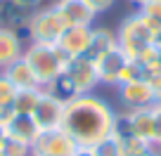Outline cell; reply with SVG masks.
<instances>
[{"mask_svg":"<svg viewBox=\"0 0 161 156\" xmlns=\"http://www.w3.org/2000/svg\"><path fill=\"white\" fill-rule=\"evenodd\" d=\"M0 156H3V154H0Z\"/></svg>","mask_w":161,"mask_h":156,"instance_id":"34","label":"cell"},{"mask_svg":"<svg viewBox=\"0 0 161 156\" xmlns=\"http://www.w3.org/2000/svg\"><path fill=\"white\" fill-rule=\"evenodd\" d=\"M33 121L36 126L40 128V132L45 130H57L62 128V118H64V104L59 100H55L52 95H47L43 88H40V97L36 102V109H33Z\"/></svg>","mask_w":161,"mask_h":156,"instance_id":"7","label":"cell"},{"mask_svg":"<svg viewBox=\"0 0 161 156\" xmlns=\"http://www.w3.org/2000/svg\"><path fill=\"white\" fill-rule=\"evenodd\" d=\"M152 144L161 147V104L152 106Z\"/></svg>","mask_w":161,"mask_h":156,"instance_id":"23","label":"cell"},{"mask_svg":"<svg viewBox=\"0 0 161 156\" xmlns=\"http://www.w3.org/2000/svg\"><path fill=\"white\" fill-rule=\"evenodd\" d=\"M43 90L47 92V95H52L55 100H59L62 104H66V102H71V100H76V97L80 95L78 90H76V85H74V81H71L69 76L62 71L57 78H52L50 83H47Z\"/></svg>","mask_w":161,"mask_h":156,"instance_id":"17","label":"cell"},{"mask_svg":"<svg viewBox=\"0 0 161 156\" xmlns=\"http://www.w3.org/2000/svg\"><path fill=\"white\" fill-rule=\"evenodd\" d=\"M14 97H17V88L5 78V73H0V123H10L14 111Z\"/></svg>","mask_w":161,"mask_h":156,"instance_id":"18","label":"cell"},{"mask_svg":"<svg viewBox=\"0 0 161 156\" xmlns=\"http://www.w3.org/2000/svg\"><path fill=\"white\" fill-rule=\"evenodd\" d=\"M140 12L147 14V17H152V19H156V21H161V0H149V3H145V5L140 7Z\"/></svg>","mask_w":161,"mask_h":156,"instance_id":"24","label":"cell"},{"mask_svg":"<svg viewBox=\"0 0 161 156\" xmlns=\"http://www.w3.org/2000/svg\"><path fill=\"white\" fill-rule=\"evenodd\" d=\"M24 43L17 38V33L12 29L0 26V69H7L10 64L19 62L24 57Z\"/></svg>","mask_w":161,"mask_h":156,"instance_id":"13","label":"cell"},{"mask_svg":"<svg viewBox=\"0 0 161 156\" xmlns=\"http://www.w3.org/2000/svg\"><path fill=\"white\" fill-rule=\"evenodd\" d=\"M29 29H31V40L33 43L57 45L59 38L64 35V31L69 29V24H66V19L62 17V12L55 5H47V7L31 12Z\"/></svg>","mask_w":161,"mask_h":156,"instance_id":"4","label":"cell"},{"mask_svg":"<svg viewBox=\"0 0 161 156\" xmlns=\"http://www.w3.org/2000/svg\"><path fill=\"white\" fill-rule=\"evenodd\" d=\"M76 156H92V154H90V149H86V147H80V149L76 151Z\"/></svg>","mask_w":161,"mask_h":156,"instance_id":"28","label":"cell"},{"mask_svg":"<svg viewBox=\"0 0 161 156\" xmlns=\"http://www.w3.org/2000/svg\"><path fill=\"white\" fill-rule=\"evenodd\" d=\"M156 156H161V147H156Z\"/></svg>","mask_w":161,"mask_h":156,"instance_id":"33","label":"cell"},{"mask_svg":"<svg viewBox=\"0 0 161 156\" xmlns=\"http://www.w3.org/2000/svg\"><path fill=\"white\" fill-rule=\"evenodd\" d=\"M0 154L3 156H33L31 154V147L26 144V142H19V140H14V137H10V135L0 142Z\"/></svg>","mask_w":161,"mask_h":156,"instance_id":"22","label":"cell"},{"mask_svg":"<svg viewBox=\"0 0 161 156\" xmlns=\"http://www.w3.org/2000/svg\"><path fill=\"white\" fill-rule=\"evenodd\" d=\"M38 97H40V88H36V90H17L14 111L17 114H33Z\"/></svg>","mask_w":161,"mask_h":156,"instance_id":"20","label":"cell"},{"mask_svg":"<svg viewBox=\"0 0 161 156\" xmlns=\"http://www.w3.org/2000/svg\"><path fill=\"white\" fill-rule=\"evenodd\" d=\"M116 121V111L95 92L78 95L76 100L64 104L62 128L78 142V147H95L97 142L111 137Z\"/></svg>","mask_w":161,"mask_h":156,"instance_id":"1","label":"cell"},{"mask_svg":"<svg viewBox=\"0 0 161 156\" xmlns=\"http://www.w3.org/2000/svg\"><path fill=\"white\" fill-rule=\"evenodd\" d=\"M137 156H156V147H154V144H149L145 151H140Z\"/></svg>","mask_w":161,"mask_h":156,"instance_id":"27","label":"cell"},{"mask_svg":"<svg viewBox=\"0 0 161 156\" xmlns=\"http://www.w3.org/2000/svg\"><path fill=\"white\" fill-rule=\"evenodd\" d=\"M19 5H24L26 10H31V12H36V10H40V5L45 3V0H17Z\"/></svg>","mask_w":161,"mask_h":156,"instance_id":"26","label":"cell"},{"mask_svg":"<svg viewBox=\"0 0 161 156\" xmlns=\"http://www.w3.org/2000/svg\"><path fill=\"white\" fill-rule=\"evenodd\" d=\"M130 3H133V5H137V7H142L145 3H149V0H130Z\"/></svg>","mask_w":161,"mask_h":156,"instance_id":"30","label":"cell"},{"mask_svg":"<svg viewBox=\"0 0 161 156\" xmlns=\"http://www.w3.org/2000/svg\"><path fill=\"white\" fill-rule=\"evenodd\" d=\"M78 149H80L78 142L64 128L40 132L38 140L31 144V154L33 156H76Z\"/></svg>","mask_w":161,"mask_h":156,"instance_id":"5","label":"cell"},{"mask_svg":"<svg viewBox=\"0 0 161 156\" xmlns=\"http://www.w3.org/2000/svg\"><path fill=\"white\" fill-rule=\"evenodd\" d=\"M130 121H133V128H135V135L152 144V109L130 111Z\"/></svg>","mask_w":161,"mask_h":156,"instance_id":"19","label":"cell"},{"mask_svg":"<svg viewBox=\"0 0 161 156\" xmlns=\"http://www.w3.org/2000/svg\"><path fill=\"white\" fill-rule=\"evenodd\" d=\"M55 7L62 12L69 26H92L97 19V12L88 0H57Z\"/></svg>","mask_w":161,"mask_h":156,"instance_id":"10","label":"cell"},{"mask_svg":"<svg viewBox=\"0 0 161 156\" xmlns=\"http://www.w3.org/2000/svg\"><path fill=\"white\" fill-rule=\"evenodd\" d=\"M90 31H92V26H69L64 31V35L57 43V47L66 55V59L86 55L88 43H90Z\"/></svg>","mask_w":161,"mask_h":156,"instance_id":"11","label":"cell"},{"mask_svg":"<svg viewBox=\"0 0 161 156\" xmlns=\"http://www.w3.org/2000/svg\"><path fill=\"white\" fill-rule=\"evenodd\" d=\"M114 47H119V40H116V33L111 29H104V26H92L90 31V43H88V50L83 57H88L90 62H100L107 52H111Z\"/></svg>","mask_w":161,"mask_h":156,"instance_id":"12","label":"cell"},{"mask_svg":"<svg viewBox=\"0 0 161 156\" xmlns=\"http://www.w3.org/2000/svg\"><path fill=\"white\" fill-rule=\"evenodd\" d=\"M24 62L31 66L36 78L40 81V88H45L52 78L64 71L66 66V55L57 45H45V43H29L24 47Z\"/></svg>","mask_w":161,"mask_h":156,"instance_id":"2","label":"cell"},{"mask_svg":"<svg viewBox=\"0 0 161 156\" xmlns=\"http://www.w3.org/2000/svg\"><path fill=\"white\" fill-rule=\"evenodd\" d=\"M128 62H130V57L121 47H114L111 52H107L100 62H95L100 83H104V85H119V78H121V73H123Z\"/></svg>","mask_w":161,"mask_h":156,"instance_id":"9","label":"cell"},{"mask_svg":"<svg viewBox=\"0 0 161 156\" xmlns=\"http://www.w3.org/2000/svg\"><path fill=\"white\" fill-rule=\"evenodd\" d=\"M119 97L126 106V111L135 109H152L156 104V92L147 81H133L119 85Z\"/></svg>","mask_w":161,"mask_h":156,"instance_id":"8","label":"cell"},{"mask_svg":"<svg viewBox=\"0 0 161 156\" xmlns=\"http://www.w3.org/2000/svg\"><path fill=\"white\" fill-rule=\"evenodd\" d=\"M5 128H7V135L10 137H14V140H19V142H26L29 147L33 144V142L38 140V135H40V128L36 126L31 114H14L12 121L7 123Z\"/></svg>","mask_w":161,"mask_h":156,"instance_id":"14","label":"cell"},{"mask_svg":"<svg viewBox=\"0 0 161 156\" xmlns=\"http://www.w3.org/2000/svg\"><path fill=\"white\" fill-rule=\"evenodd\" d=\"M90 154L92 156H126L121 142L116 137H107V140L97 142L95 147H90Z\"/></svg>","mask_w":161,"mask_h":156,"instance_id":"21","label":"cell"},{"mask_svg":"<svg viewBox=\"0 0 161 156\" xmlns=\"http://www.w3.org/2000/svg\"><path fill=\"white\" fill-rule=\"evenodd\" d=\"M3 73L17 90H36V88H40V81L36 78L31 66L24 62V57L19 62H14V64H10L7 69H3Z\"/></svg>","mask_w":161,"mask_h":156,"instance_id":"15","label":"cell"},{"mask_svg":"<svg viewBox=\"0 0 161 156\" xmlns=\"http://www.w3.org/2000/svg\"><path fill=\"white\" fill-rule=\"evenodd\" d=\"M31 19V10L19 5L17 0H0V26L17 29L19 24H26Z\"/></svg>","mask_w":161,"mask_h":156,"instance_id":"16","label":"cell"},{"mask_svg":"<svg viewBox=\"0 0 161 156\" xmlns=\"http://www.w3.org/2000/svg\"><path fill=\"white\" fill-rule=\"evenodd\" d=\"M116 40H119V47L126 52L130 59H137L142 52H147L156 43V35H154V31H152V26L147 24L145 14L137 10V12L128 14L126 19L121 21Z\"/></svg>","mask_w":161,"mask_h":156,"instance_id":"3","label":"cell"},{"mask_svg":"<svg viewBox=\"0 0 161 156\" xmlns=\"http://www.w3.org/2000/svg\"><path fill=\"white\" fill-rule=\"evenodd\" d=\"M64 73L74 81L76 90L80 95H88V92H95V88L100 85V76H97V66L95 62H90L88 57H74V59L66 62Z\"/></svg>","mask_w":161,"mask_h":156,"instance_id":"6","label":"cell"},{"mask_svg":"<svg viewBox=\"0 0 161 156\" xmlns=\"http://www.w3.org/2000/svg\"><path fill=\"white\" fill-rule=\"evenodd\" d=\"M88 3H90V7L97 12V14H102V12H107V10L114 7L116 0H88Z\"/></svg>","mask_w":161,"mask_h":156,"instance_id":"25","label":"cell"},{"mask_svg":"<svg viewBox=\"0 0 161 156\" xmlns=\"http://www.w3.org/2000/svg\"><path fill=\"white\" fill-rule=\"evenodd\" d=\"M7 137V128H5V123H0V142Z\"/></svg>","mask_w":161,"mask_h":156,"instance_id":"29","label":"cell"},{"mask_svg":"<svg viewBox=\"0 0 161 156\" xmlns=\"http://www.w3.org/2000/svg\"><path fill=\"white\" fill-rule=\"evenodd\" d=\"M154 45H156V47H159V50H161V33L156 35V43H154Z\"/></svg>","mask_w":161,"mask_h":156,"instance_id":"32","label":"cell"},{"mask_svg":"<svg viewBox=\"0 0 161 156\" xmlns=\"http://www.w3.org/2000/svg\"><path fill=\"white\" fill-rule=\"evenodd\" d=\"M154 92H156V104H161V88H156Z\"/></svg>","mask_w":161,"mask_h":156,"instance_id":"31","label":"cell"}]
</instances>
